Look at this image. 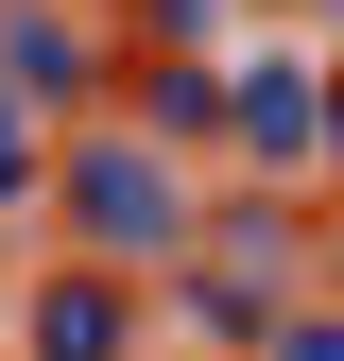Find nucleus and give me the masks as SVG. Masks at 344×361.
I'll return each instance as SVG.
<instances>
[{"label":"nucleus","mask_w":344,"mask_h":361,"mask_svg":"<svg viewBox=\"0 0 344 361\" xmlns=\"http://www.w3.org/2000/svg\"><path fill=\"white\" fill-rule=\"evenodd\" d=\"M276 361H344V327H293V344H276Z\"/></svg>","instance_id":"obj_1"}]
</instances>
